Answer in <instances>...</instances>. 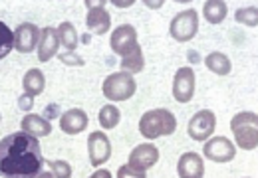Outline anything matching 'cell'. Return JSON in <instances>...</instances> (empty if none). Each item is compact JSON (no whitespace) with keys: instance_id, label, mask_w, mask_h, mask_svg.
Returning a JSON list of instances; mask_svg holds the SVG:
<instances>
[{"instance_id":"obj_1","label":"cell","mask_w":258,"mask_h":178,"mask_svg":"<svg viewBox=\"0 0 258 178\" xmlns=\"http://www.w3.org/2000/svg\"><path fill=\"white\" fill-rule=\"evenodd\" d=\"M42 148L28 133H14L0 141V176L34 178L42 168Z\"/></svg>"},{"instance_id":"obj_2","label":"cell","mask_w":258,"mask_h":178,"mask_svg":"<svg viewBox=\"0 0 258 178\" xmlns=\"http://www.w3.org/2000/svg\"><path fill=\"white\" fill-rule=\"evenodd\" d=\"M175 129H177V119L169 109H153L139 119V133L147 139L173 135Z\"/></svg>"},{"instance_id":"obj_3","label":"cell","mask_w":258,"mask_h":178,"mask_svg":"<svg viewBox=\"0 0 258 178\" xmlns=\"http://www.w3.org/2000/svg\"><path fill=\"white\" fill-rule=\"evenodd\" d=\"M135 89H137V83L133 75H129L125 71H115L107 75L103 81V95L109 101H125L135 93Z\"/></svg>"},{"instance_id":"obj_4","label":"cell","mask_w":258,"mask_h":178,"mask_svg":"<svg viewBox=\"0 0 258 178\" xmlns=\"http://www.w3.org/2000/svg\"><path fill=\"white\" fill-rule=\"evenodd\" d=\"M197 30H199V14L197 10H183L179 12L173 20H171V36L177 40V42H189L197 36Z\"/></svg>"},{"instance_id":"obj_5","label":"cell","mask_w":258,"mask_h":178,"mask_svg":"<svg viewBox=\"0 0 258 178\" xmlns=\"http://www.w3.org/2000/svg\"><path fill=\"white\" fill-rule=\"evenodd\" d=\"M215 127H217V117L213 111L209 109H203L199 113H195L193 119L189 121V137L193 141H207L213 133H215Z\"/></svg>"},{"instance_id":"obj_6","label":"cell","mask_w":258,"mask_h":178,"mask_svg":"<svg viewBox=\"0 0 258 178\" xmlns=\"http://www.w3.org/2000/svg\"><path fill=\"white\" fill-rule=\"evenodd\" d=\"M195 95V71L191 67H181L173 79V97L179 103H189Z\"/></svg>"},{"instance_id":"obj_7","label":"cell","mask_w":258,"mask_h":178,"mask_svg":"<svg viewBox=\"0 0 258 178\" xmlns=\"http://www.w3.org/2000/svg\"><path fill=\"white\" fill-rule=\"evenodd\" d=\"M203 154L213 162H230L236 154V148L226 137H213L211 141H207Z\"/></svg>"},{"instance_id":"obj_8","label":"cell","mask_w":258,"mask_h":178,"mask_svg":"<svg viewBox=\"0 0 258 178\" xmlns=\"http://www.w3.org/2000/svg\"><path fill=\"white\" fill-rule=\"evenodd\" d=\"M109 46L115 54H119L121 58L129 54L135 46H137V32L133 26L129 24H121L111 32V38H109Z\"/></svg>"},{"instance_id":"obj_9","label":"cell","mask_w":258,"mask_h":178,"mask_svg":"<svg viewBox=\"0 0 258 178\" xmlns=\"http://www.w3.org/2000/svg\"><path fill=\"white\" fill-rule=\"evenodd\" d=\"M40 42V28L32 22H22L14 32V48L20 54H30Z\"/></svg>"},{"instance_id":"obj_10","label":"cell","mask_w":258,"mask_h":178,"mask_svg":"<svg viewBox=\"0 0 258 178\" xmlns=\"http://www.w3.org/2000/svg\"><path fill=\"white\" fill-rule=\"evenodd\" d=\"M88 152H90V160L94 166H99V164H105L111 156V143L107 139L105 133H92L88 137Z\"/></svg>"},{"instance_id":"obj_11","label":"cell","mask_w":258,"mask_h":178,"mask_svg":"<svg viewBox=\"0 0 258 178\" xmlns=\"http://www.w3.org/2000/svg\"><path fill=\"white\" fill-rule=\"evenodd\" d=\"M157 160H159V148L155 145H139L131 150L127 164L137 170H147V168L155 166Z\"/></svg>"},{"instance_id":"obj_12","label":"cell","mask_w":258,"mask_h":178,"mask_svg":"<svg viewBox=\"0 0 258 178\" xmlns=\"http://www.w3.org/2000/svg\"><path fill=\"white\" fill-rule=\"evenodd\" d=\"M179 178H203L205 176V162L203 156L197 152H185L177 162Z\"/></svg>"},{"instance_id":"obj_13","label":"cell","mask_w":258,"mask_h":178,"mask_svg":"<svg viewBox=\"0 0 258 178\" xmlns=\"http://www.w3.org/2000/svg\"><path fill=\"white\" fill-rule=\"evenodd\" d=\"M60 48V38H58V30L46 26L40 30V42H38V59L40 61H48L58 54Z\"/></svg>"},{"instance_id":"obj_14","label":"cell","mask_w":258,"mask_h":178,"mask_svg":"<svg viewBox=\"0 0 258 178\" xmlns=\"http://www.w3.org/2000/svg\"><path fill=\"white\" fill-rule=\"evenodd\" d=\"M88 123H90V119L84 109H70L60 117V129L66 135H78V133L86 131Z\"/></svg>"},{"instance_id":"obj_15","label":"cell","mask_w":258,"mask_h":178,"mask_svg":"<svg viewBox=\"0 0 258 178\" xmlns=\"http://www.w3.org/2000/svg\"><path fill=\"white\" fill-rule=\"evenodd\" d=\"M86 24H88L90 32L101 36V34H105L109 30V26H111V16H109V12L103 6H96V8H90L88 18H86Z\"/></svg>"},{"instance_id":"obj_16","label":"cell","mask_w":258,"mask_h":178,"mask_svg":"<svg viewBox=\"0 0 258 178\" xmlns=\"http://www.w3.org/2000/svg\"><path fill=\"white\" fill-rule=\"evenodd\" d=\"M22 131L32 135V137H48L52 133V125L48 119H44L42 115L36 113H28L26 117L22 119Z\"/></svg>"},{"instance_id":"obj_17","label":"cell","mask_w":258,"mask_h":178,"mask_svg":"<svg viewBox=\"0 0 258 178\" xmlns=\"http://www.w3.org/2000/svg\"><path fill=\"white\" fill-rule=\"evenodd\" d=\"M236 145L244 150H254L258 147V125H240L232 129Z\"/></svg>"},{"instance_id":"obj_18","label":"cell","mask_w":258,"mask_h":178,"mask_svg":"<svg viewBox=\"0 0 258 178\" xmlns=\"http://www.w3.org/2000/svg\"><path fill=\"white\" fill-rule=\"evenodd\" d=\"M22 87L26 91V95H30V97H36V95H40L44 87H46V77H44V73L40 71V69H28L26 73H24V79H22Z\"/></svg>"},{"instance_id":"obj_19","label":"cell","mask_w":258,"mask_h":178,"mask_svg":"<svg viewBox=\"0 0 258 178\" xmlns=\"http://www.w3.org/2000/svg\"><path fill=\"white\" fill-rule=\"evenodd\" d=\"M143 67H145L143 50H141V46L137 44L129 54H125V56L121 58V71H125V73H129V75H133V73L143 71Z\"/></svg>"},{"instance_id":"obj_20","label":"cell","mask_w":258,"mask_h":178,"mask_svg":"<svg viewBox=\"0 0 258 178\" xmlns=\"http://www.w3.org/2000/svg\"><path fill=\"white\" fill-rule=\"evenodd\" d=\"M226 12H228V8H226V2L223 0H207L203 4V14H205L207 22H211V24H221L226 18Z\"/></svg>"},{"instance_id":"obj_21","label":"cell","mask_w":258,"mask_h":178,"mask_svg":"<svg viewBox=\"0 0 258 178\" xmlns=\"http://www.w3.org/2000/svg\"><path fill=\"white\" fill-rule=\"evenodd\" d=\"M205 65H207L213 73H217V75H228V73H230V59L226 58L225 54H221V52L209 54V56L205 58Z\"/></svg>"},{"instance_id":"obj_22","label":"cell","mask_w":258,"mask_h":178,"mask_svg":"<svg viewBox=\"0 0 258 178\" xmlns=\"http://www.w3.org/2000/svg\"><path fill=\"white\" fill-rule=\"evenodd\" d=\"M58 38H60V44L66 50H76L78 48L80 40H78V32H76L72 22H62L58 26Z\"/></svg>"},{"instance_id":"obj_23","label":"cell","mask_w":258,"mask_h":178,"mask_svg":"<svg viewBox=\"0 0 258 178\" xmlns=\"http://www.w3.org/2000/svg\"><path fill=\"white\" fill-rule=\"evenodd\" d=\"M99 125L103 127V129H113V127H117L119 125V119H121V111L115 107V105H103L101 107V111H99Z\"/></svg>"},{"instance_id":"obj_24","label":"cell","mask_w":258,"mask_h":178,"mask_svg":"<svg viewBox=\"0 0 258 178\" xmlns=\"http://www.w3.org/2000/svg\"><path fill=\"white\" fill-rule=\"evenodd\" d=\"M14 48V32L0 22V59H4Z\"/></svg>"},{"instance_id":"obj_25","label":"cell","mask_w":258,"mask_h":178,"mask_svg":"<svg viewBox=\"0 0 258 178\" xmlns=\"http://www.w3.org/2000/svg\"><path fill=\"white\" fill-rule=\"evenodd\" d=\"M236 22H242L246 26H256L258 24L256 6H244V8L236 10Z\"/></svg>"},{"instance_id":"obj_26","label":"cell","mask_w":258,"mask_h":178,"mask_svg":"<svg viewBox=\"0 0 258 178\" xmlns=\"http://www.w3.org/2000/svg\"><path fill=\"white\" fill-rule=\"evenodd\" d=\"M48 164L52 168L54 178H72V166H70V162H66V160H50Z\"/></svg>"},{"instance_id":"obj_27","label":"cell","mask_w":258,"mask_h":178,"mask_svg":"<svg viewBox=\"0 0 258 178\" xmlns=\"http://www.w3.org/2000/svg\"><path fill=\"white\" fill-rule=\"evenodd\" d=\"M240 125H258L256 113H236L230 121V129H236Z\"/></svg>"},{"instance_id":"obj_28","label":"cell","mask_w":258,"mask_h":178,"mask_svg":"<svg viewBox=\"0 0 258 178\" xmlns=\"http://www.w3.org/2000/svg\"><path fill=\"white\" fill-rule=\"evenodd\" d=\"M117 178H145V170H137V168H131L129 164H123L117 170Z\"/></svg>"},{"instance_id":"obj_29","label":"cell","mask_w":258,"mask_h":178,"mask_svg":"<svg viewBox=\"0 0 258 178\" xmlns=\"http://www.w3.org/2000/svg\"><path fill=\"white\" fill-rule=\"evenodd\" d=\"M58 58L62 59L64 63H84V59L76 58V56H72V54H60Z\"/></svg>"},{"instance_id":"obj_30","label":"cell","mask_w":258,"mask_h":178,"mask_svg":"<svg viewBox=\"0 0 258 178\" xmlns=\"http://www.w3.org/2000/svg\"><path fill=\"white\" fill-rule=\"evenodd\" d=\"M90 178H111V172L105 170V168H99V170H96Z\"/></svg>"},{"instance_id":"obj_31","label":"cell","mask_w":258,"mask_h":178,"mask_svg":"<svg viewBox=\"0 0 258 178\" xmlns=\"http://www.w3.org/2000/svg\"><path fill=\"white\" fill-rule=\"evenodd\" d=\"M32 99L34 97H30V95H24V97L20 99V107H22V109H28V105H30Z\"/></svg>"},{"instance_id":"obj_32","label":"cell","mask_w":258,"mask_h":178,"mask_svg":"<svg viewBox=\"0 0 258 178\" xmlns=\"http://www.w3.org/2000/svg\"><path fill=\"white\" fill-rule=\"evenodd\" d=\"M34 178H54V174H52V172H40L38 176H34Z\"/></svg>"},{"instance_id":"obj_33","label":"cell","mask_w":258,"mask_h":178,"mask_svg":"<svg viewBox=\"0 0 258 178\" xmlns=\"http://www.w3.org/2000/svg\"><path fill=\"white\" fill-rule=\"evenodd\" d=\"M0 119H2V117H0Z\"/></svg>"}]
</instances>
